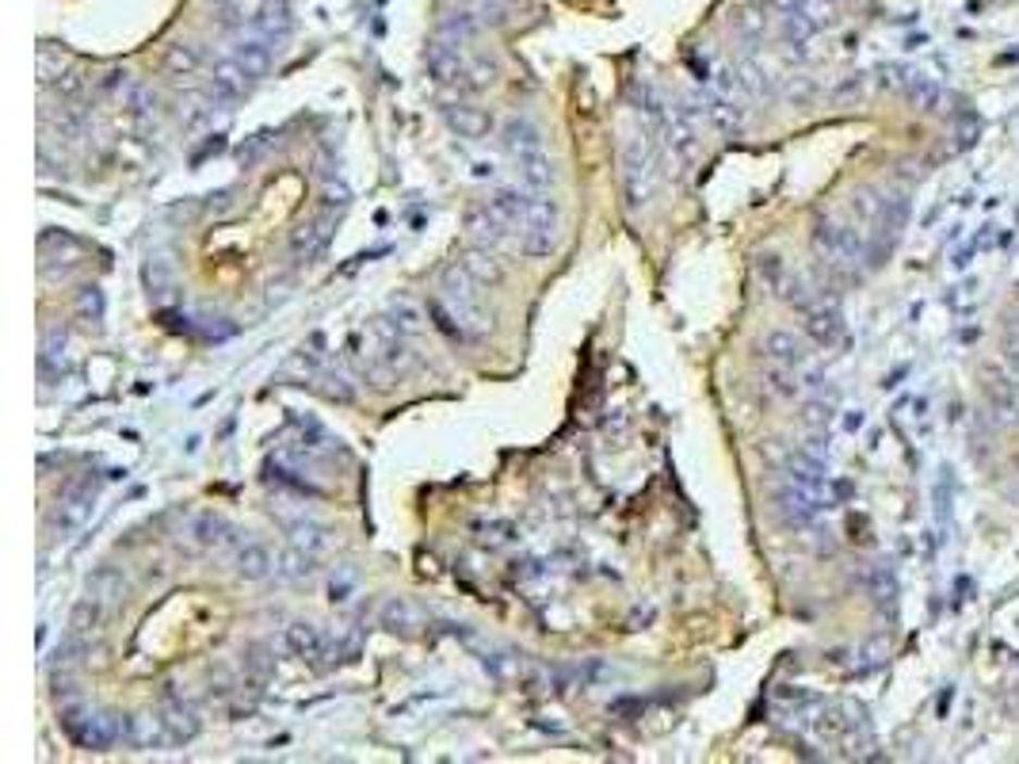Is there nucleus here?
Here are the masks:
<instances>
[{
	"instance_id": "nucleus-3",
	"label": "nucleus",
	"mask_w": 1019,
	"mask_h": 764,
	"mask_svg": "<svg viewBox=\"0 0 1019 764\" xmlns=\"http://www.w3.org/2000/svg\"><path fill=\"white\" fill-rule=\"evenodd\" d=\"M424 70L436 85H451L462 93H482L497 81V62L485 54H474L462 39L436 35L424 50Z\"/></svg>"
},
{
	"instance_id": "nucleus-24",
	"label": "nucleus",
	"mask_w": 1019,
	"mask_h": 764,
	"mask_svg": "<svg viewBox=\"0 0 1019 764\" xmlns=\"http://www.w3.org/2000/svg\"><path fill=\"white\" fill-rule=\"evenodd\" d=\"M378 624L386 627V631H394V634H417V627H424V616H421V608H417L413 601H405V596H389V601L378 608Z\"/></svg>"
},
{
	"instance_id": "nucleus-21",
	"label": "nucleus",
	"mask_w": 1019,
	"mask_h": 764,
	"mask_svg": "<svg viewBox=\"0 0 1019 764\" xmlns=\"http://www.w3.org/2000/svg\"><path fill=\"white\" fill-rule=\"evenodd\" d=\"M85 596H92V601H100L108 612H115L119 604H123V596H126V578H123V569H115V566H100V569H96V574H92V578L85 581Z\"/></svg>"
},
{
	"instance_id": "nucleus-7",
	"label": "nucleus",
	"mask_w": 1019,
	"mask_h": 764,
	"mask_svg": "<svg viewBox=\"0 0 1019 764\" xmlns=\"http://www.w3.org/2000/svg\"><path fill=\"white\" fill-rule=\"evenodd\" d=\"M62 726H65V734L85 749H111L115 741H123V734H126V718L108 715V711L70 707L62 715Z\"/></svg>"
},
{
	"instance_id": "nucleus-27",
	"label": "nucleus",
	"mask_w": 1019,
	"mask_h": 764,
	"mask_svg": "<svg viewBox=\"0 0 1019 764\" xmlns=\"http://www.w3.org/2000/svg\"><path fill=\"white\" fill-rule=\"evenodd\" d=\"M459 264L467 268V272L474 275V280L482 283L485 291H489V287H500V283H505V264H500V260L493 257L489 249H467V252L459 257Z\"/></svg>"
},
{
	"instance_id": "nucleus-15",
	"label": "nucleus",
	"mask_w": 1019,
	"mask_h": 764,
	"mask_svg": "<svg viewBox=\"0 0 1019 764\" xmlns=\"http://www.w3.org/2000/svg\"><path fill=\"white\" fill-rule=\"evenodd\" d=\"M500 146L508 149L512 161H527V157H535V153H546L543 131H538L531 119H520V115H512L500 126Z\"/></svg>"
},
{
	"instance_id": "nucleus-22",
	"label": "nucleus",
	"mask_w": 1019,
	"mask_h": 764,
	"mask_svg": "<svg viewBox=\"0 0 1019 764\" xmlns=\"http://www.w3.org/2000/svg\"><path fill=\"white\" fill-rule=\"evenodd\" d=\"M157 715H161V723H164V730H169L172 745H184V741H191L195 734H199V715H195V711L187 707L184 700H176V695H169V703H164Z\"/></svg>"
},
{
	"instance_id": "nucleus-10",
	"label": "nucleus",
	"mask_w": 1019,
	"mask_h": 764,
	"mask_svg": "<svg viewBox=\"0 0 1019 764\" xmlns=\"http://www.w3.org/2000/svg\"><path fill=\"white\" fill-rule=\"evenodd\" d=\"M184 539L195 546V551H202V554H219V551H229V546L241 543V539H237V531H234V523H229L226 516H219V513L191 516V520H187V528H184Z\"/></svg>"
},
{
	"instance_id": "nucleus-8",
	"label": "nucleus",
	"mask_w": 1019,
	"mask_h": 764,
	"mask_svg": "<svg viewBox=\"0 0 1019 764\" xmlns=\"http://www.w3.org/2000/svg\"><path fill=\"white\" fill-rule=\"evenodd\" d=\"M96 497H100V482H96V478H85V482L70 485V490L58 497L54 513H50V531L62 539L80 531L88 523V516H92Z\"/></svg>"
},
{
	"instance_id": "nucleus-14",
	"label": "nucleus",
	"mask_w": 1019,
	"mask_h": 764,
	"mask_svg": "<svg viewBox=\"0 0 1019 764\" xmlns=\"http://www.w3.org/2000/svg\"><path fill=\"white\" fill-rule=\"evenodd\" d=\"M775 501H779V513H783L786 523H794V528H809V523L821 516V508H829V501H821L818 493L801 490V485H794V482L779 485Z\"/></svg>"
},
{
	"instance_id": "nucleus-2",
	"label": "nucleus",
	"mask_w": 1019,
	"mask_h": 764,
	"mask_svg": "<svg viewBox=\"0 0 1019 764\" xmlns=\"http://www.w3.org/2000/svg\"><path fill=\"white\" fill-rule=\"evenodd\" d=\"M485 287L467 272V268L455 260L444 275H439V298L432 303V318L439 321V329L459 341H477V336L489 333L493 318L482 306Z\"/></svg>"
},
{
	"instance_id": "nucleus-35",
	"label": "nucleus",
	"mask_w": 1019,
	"mask_h": 764,
	"mask_svg": "<svg viewBox=\"0 0 1019 764\" xmlns=\"http://www.w3.org/2000/svg\"><path fill=\"white\" fill-rule=\"evenodd\" d=\"M290 546L318 558L321 546H325V531H321L318 523H310V520H306V523H295V528H290Z\"/></svg>"
},
{
	"instance_id": "nucleus-30",
	"label": "nucleus",
	"mask_w": 1019,
	"mask_h": 764,
	"mask_svg": "<svg viewBox=\"0 0 1019 764\" xmlns=\"http://www.w3.org/2000/svg\"><path fill=\"white\" fill-rule=\"evenodd\" d=\"M730 70H733V77H737V88L745 100H763V96H768V73H763L753 58H741Z\"/></svg>"
},
{
	"instance_id": "nucleus-4",
	"label": "nucleus",
	"mask_w": 1019,
	"mask_h": 764,
	"mask_svg": "<svg viewBox=\"0 0 1019 764\" xmlns=\"http://www.w3.org/2000/svg\"><path fill=\"white\" fill-rule=\"evenodd\" d=\"M661 153H657V141L646 131L631 134L623 141V187H626V204L631 211H646L657 196V176H661Z\"/></svg>"
},
{
	"instance_id": "nucleus-28",
	"label": "nucleus",
	"mask_w": 1019,
	"mask_h": 764,
	"mask_svg": "<svg viewBox=\"0 0 1019 764\" xmlns=\"http://www.w3.org/2000/svg\"><path fill=\"white\" fill-rule=\"evenodd\" d=\"M108 616H111V612L103 608L100 601H92V596H80L77 608H73V616H70V634H73V639H92Z\"/></svg>"
},
{
	"instance_id": "nucleus-5",
	"label": "nucleus",
	"mask_w": 1019,
	"mask_h": 764,
	"mask_svg": "<svg viewBox=\"0 0 1019 764\" xmlns=\"http://www.w3.org/2000/svg\"><path fill=\"white\" fill-rule=\"evenodd\" d=\"M813 245H818V257L825 260L833 272L859 268L871 257V237H867L856 222H841V219H821L818 230H813Z\"/></svg>"
},
{
	"instance_id": "nucleus-37",
	"label": "nucleus",
	"mask_w": 1019,
	"mask_h": 764,
	"mask_svg": "<svg viewBox=\"0 0 1019 764\" xmlns=\"http://www.w3.org/2000/svg\"><path fill=\"white\" fill-rule=\"evenodd\" d=\"M1001 352H1004V367L1019 374V318H1004V333H1001Z\"/></svg>"
},
{
	"instance_id": "nucleus-1",
	"label": "nucleus",
	"mask_w": 1019,
	"mask_h": 764,
	"mask_svg": "<svg viewBox=\"0 0 1019 764\" xmlns=\"http://www.w3.org/2000/svg\"><path fill=\"white\" fill-rule=\"evenodd\" d=\"M470 230L485 242L512 237L527 257H546L558 245V204L546 192L531 187H497L489 199L474 207Z\"/></svg>"
},
{
	"instance_id": "nucleus-43",
	"label": "nucleus",
	"mask_w": 1019,
	"mask_h": 764,
	"mask_svg": "<svg viewBox=\"0 0 1019 764\" xmlns=\"http://www.w3.org/2000/svg\"><path fill=\"white\" fill-rule=\"evenodd\" d=\"M970 303H973V283L966 280L962 287H955V295H950V306H955V310H970Z\"/></svg>"
},
{
	"instance_id": "nucleus-31",
	"label": "nucleus",
	"mask_w": 1019,
	"mask_h": 764,
	"mask_svg": "<svg viewBox=\"0 0 1019 764\" xmlns=\"http://www.w3.org/2000/svg\"><path fill=\"white\" fill-rule=\"evenodd\" d=\"M65 344H70V336H65V329H62V325H50V329H47V336H42V356H39L42 374L62 371V363H65Z\"/></svg>"
},
{
	"instance_id": "nucleus-13",
	"label": "nucleus",
	"mask_w": 1019,
	"mask_h": 764,
	"mask_svg": "<svg viewBox=\"0 0 1019 764\" xmlns=\"http://www.w3.org/2000/svg\"><path fill=\"white\" fill-rule=\"evenodd\" d=\"M333 234H336V211H321L318 219L302 222V226L295 230V237H290V249H295V257L302 260V264H310V260H318L321 252L328 249Z\"/></svg>"
},
{
	"instance_id": "nucleus-42",
	"label": "nucleus",
	"mask_w": 1019,
	"mask_h": 764,
	"mask_svg": "<svg viewBox=\"0 0 1019 764\" xmlns=\"http://www.w3.org/2000/svg\"><path fill=\"white\" fill-rule=\"evenodd\" d=\"M760 275L771 283V287H779V283H783V275H786L783 272V260H779V257H760Z\"/></svg>"
},
{
	"instance_id": "nucleus-39",
	"label": "nucleus",
	"mask_w": 1019,
	"mask_h": 764,
	"mask_svg": "<svg viewBox=\"0 0 1019 764\" xmlns=\"http://www.w3.org/2000/svg\"><path fill=\"white\" fill-rule=\"evenodd\" d=\"M940 482H935V516H940V523L950 520V470L943 467L940 470Z\"/></svg>"
},
{
	"instance_id": "nucleus-34",
	"label": "nucleus",
	"mask_w": 1019,
	"mask_h": 764,
	"mask_svg": "<svg viewBox=\"0 0 1019 764\" xmlns=\"http://www.w3.org/2000/svg\"><path fill=\"white\" fill-rule=\"evenodd\" d=\"M268 0H214V9L222 12V20L226 24H252V20L260 16V9H264Z\"/></svg>"
},
{
	"instance_id": "nucleus-18",
	"label": "nucleus",
	"mask_w": 1019,
	"mask_h": 764,
	"mask_svg": "<svg viewBox=\"0 0 1019 764\" xmlns=\"http://www.w3.org/2000/svg\"><path fill=\"white\" fill-rule=\"evenodd\" d=\"M234 569H237V578H245V581H268L279 566H275V554L268 551L264 543L245 539V543L234 546Z\"/></svg>"
},
{
	"instance_id": "nucleus-32",
	"label": "nucleus",
	"mask_w": 1019,
	"mask_h": 764,
	"mask_svg": "<svg viewBox=\"0 0 1019 764\" xmlns=\"http://www.w3.org/2000/svg\"><path fill=\"white\" fill-rule=\"evenodd\" d=\"M386 318L394 321V325L401 329L405 336H413V333H421V329H424V310L417 303H409V298H397V303L389 306Z\"/></svg>"
},
{
	"instance_id": "nucleus-36",
	"label": "nucleus",
	"mask_w": 1019,
	"mask_h": 764,
	"mask_svg": "<svg viewBox=\"0 0 1019 764\" xmlns=\"http://www.w3.org/2000/svg\"><path fill=\"white\" fill-rule=\"evenodd\" d=\"M833 417H836V409H833V402H825V398H813L801 406V424H806L809 432H829Z\"/></svg>"
},
{
	"instance_id": "nucleus-40",
	"label": "nucleus",
	"mask_w": 1019,
	"mask_h": 764,
	"mask_svg": "<svg viewBox=\"0 0 1019 764\" xmlns=\"http://www.w3.org/2000/svg\"><path fill=\"white\" fill-rule=\"evenodd\" d=\"M77 310L85 313V318L100 321L103 318V295L96 287H85V291H80V298H77Z\"/></svg>"
},
{
	"instance_id": "nucleus-6",
	"label": "nucleus",
	"mask_w": 1019,
	"mask_h": 764,
	"mask_svg": "<svg viewBox=\"0 0 1019 764\" xmlns=\"http://www.w3.org/2000/svg\"><path fill=\"white\" fill-rule=\"evenodd\" d=\"M699 111L695 108H669L661 119V146L669 153V161L676 164V172H687L699 161Z\"/></svg>"
},
{
	"instance_id": "nucleus-33",
	"label": "nucleus",
	"mask_w": 1019,
	"mask_h": 764,
	"mask_svg": "<svg viewBox=\"0 0 1019 764\" xmlns=\"http://www.w3.org/2000/svg\"><path fill=\"white\" fill-rule=\"evenodd\" d=\"M164 65H169V73H176V77H191V73H199L202 54L191 42H176V47L169 50V58H164Z\"/></svg>"
},
{
	"instance_id": "nucleus-11",
	"label": "nucleus",
	"mask_w": 1019,
	"mask_h": 764,
	"mask_svg": "<svg viewBox=\"0 0 1019 764\" xmlns=\"http://www.w3.org/2000/svg\"><path fill=\"white\" fill-rule=\"evenodd\" d=\"M695 111H699L718 134L737 138V134L745 131V108H741V100H730V96L714 93V88H703V93L695 96Z\"/></svg>"
},
{
	"instance_id": "nucleus-9",
	"label": "nucleus",
	"mask_w": 1019,
	"mask_h": 764,
	"mask_svg": "<svg viewBox=\"0 0 1019 764\" xmlns=\"http://www.w3.org/2000/svg\"><path fill=\"white\" fill-rule=\"evenodd\" d=\"M981 398L1001 424H1019V382L1004 363L981 367Z\"/></svg>"
},
{
	"instance_id": "nucleus-41",
	"label": "nucleus",
	"mask_w": 1019,
	"mask_h": 764,
	"mask_svg": "<svg viewBox=\"0 0 1019 764\" xmlns=\"http://www.w3.org/2000/svg\"><path fill=\"white\" fill-rule=\"evenodd\" d=\"M348 204H351V192H348L344 184H328V187H325V199H321V207H325V211H336V214H340Z\"/></svg>"
},
{
	"instance_id": "nucleus-25",
	"label": "nucleus",
	"mask_w": 1019,
	"mask_h": 764,
	"mask_svg": "<svg viewBox=\"0 0 1019 764\" xmlns=\"http://www.w3.org/2000/svg\"><path fill=\"white\" fill-rule=\"evenodd\" d=\"M768 12H771L768 0H748V4H741V9L733 12V20H730L733 35H737V39H745V42H760L763 35H768V24H771Z\"/></svg>"
},
{
	"instance_id": "nucleus-26",
	"label": "nucleus",
	"mask_w": 1019,
	"mask_h": 764,
	"mask_svg": "<svg viewBox=\"0 0 1019 764\" xmlns=\"http://www.w3.org/2000/svg\"><path fill=\"white\" fill-rule=\"evenodd\" d=\"M249 85H252V81L245 77V70L234 62V58H226V62H219V65L211 70V93L219 96L222 103L241 100V96L249 93Z\"/></svg>"
},
{
	"instance_id": "nucleus-20",
	"label": "nucleus",
	"mask_w": 1019,
	"mask_h": 764,
	"mask_svg": "<svg viewBox=\"0 0 1019 764\" xmlns=\"http://www.w3.org/2000/svg\"><path fill=\"white\" fill-rule=\"evenodd\" d=\"M882 211H886V196H882L879 187H856V192H852V222H856L871 242L882 226Z\"/></svg>"
},
{
	"instance_id": "nucleus-16",
	"label": "nucleus",
	"mask_w": 1019,
	"mask_h": 764,
	"mask_svg": "<svg viewBox=\"0 0 1019 764\" xmlns=\"http://www.w3.org/2000/svg\"><path fill=\"white\" fill-rule=\"evenodd\" d=\"M275 42L260 39V35H245L241 42H234V50H229V58H234L237 65L245 70V77L257 85V81H264L268 73H272V62H275Z\"/></svg>"
},
{
	"instance_id": "nucleus-29",
	"label": "nucleus",
	"mask_w": 1019,
	"mask_h": 764,
	"mask_svg": "<svg viewBox=\"0 0 1019 764\" xmlns=\"http://www.w3.org/2000/svg\"><path fill=\"white\" fill-rule=\"evenodd\" d=\"M444 115H447V123H451L455 131L462 134V138H482V134H489V115H485L482 108L455 103V108H447Z\"/></svg>"
},
{
	"instance_id": "nucleus-17",
	"label": "nucleus",
	"mask_w": 1019,
	"mask_h": 764,
	"mask_svg": "<svg viewBox=\"0 0 1019 764\" xmlns=\"http://www.w3.org/2000/svg\"><path fill=\"white\" fill-rule=\"evenodd\" d=\"M283 646H287V654L298 657V662H318V657H325L328 639H325V631H321L318 624L295 619V624L283 631Z\"/></svg>"
},
{
	"instance_id": "nucleus-19",
	"label": "nucleus",
	"mask_w": 1019,
	"mask_h": 764,
	"mask_svg": "<svg viewBox=\"0 0 1019 764\" xmlns=\"http://www.w3.org/2000/svg\"><path fill=\"white\" fill-rule=\"evenodd\" d=\"M763 356L779 367H794V371H801V367H809V344L801 341V336L786 333V329H775V333L763 336Z\"/></svg>"
},
{
	"instance_id": "nucleus-23",
	"label": "nucleus",
	"mask_w": 1019,
	"mask_h": 764,
	"mask_svg": "<svg viewBox=\"0 0 1019 764\" xmlns=\"http://www.w3.org/2000/svg\"><path fill=\"white\" fill-rule=\"evenodd\" d=\"M290 27H295V16H290L287 4H283V0H268L264 9H260V16L249 24V32L268 42H283L290 35Z\"/></svg>"
},
{
	"instance_id": "nucleus-44",
	"label": "nucleus",
	"mask_w": 1019,
	"mask_h": 764,
	"mask_svg": "<svg viewBox=\"0 0 1019 764\" xmlns=\"http://www.w3.org/2000/svg\"><path fill=\"white\" fill-rule=\"evenodd\" d=\"M863 424H867V417L859 414V409H848V417H844V429H848V432H859Z\"/></svg>"
},
{
	"instance_id": "nucleus-12",
	"label": "nucleus",
	"mask_w": 1019,
	"mask_h": 764,
	"mask_svg": "<svg viewBox=\"0 0 1019 764\" xmlns=\"http://www.w3.org/2000/svg\"><path fill=\"white\" fill-rule=\"evenodd\" d=\"M801 325H806V336L813 344H821V348H836V344L844 341V313L841 306L833 303H813L801 310Z\"/></svg>"
},
{
	"instance_id": "nucleus-38",
	"label": "nucleus",
	"mask_w": 1019,
	"mask_h": 764,
	"mask_svg": "<svg viewBox=\"0 0 1019 764\" xmlns=\"http://www.w3.org/2000/svg\"><path fill=\"white\" fill-rule=\"evenodd\" d=\"M871 589L882 604H897V574L890 566H879L871 574Z\"/></svg>"
}]
</instances>
